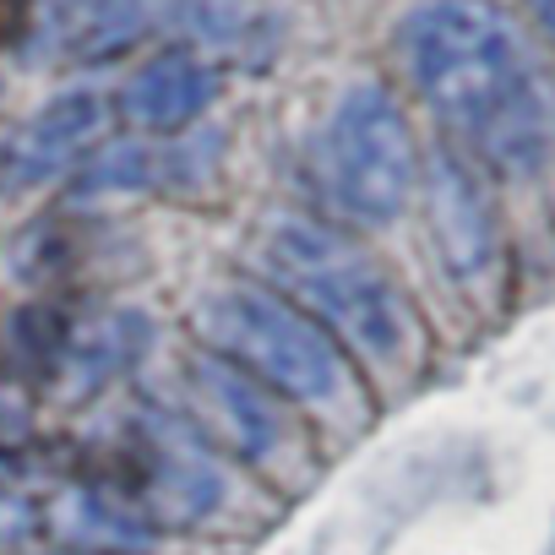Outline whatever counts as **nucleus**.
I'll return each mask as SVG.
<instances>
[{
    "label": "nucleus",
    "mask_w": 555,
    "mask_h": 555,
    "mask_svg": "<svg viewBox=\"0 0 555 555\" xmlns=\"http://www.w3.org/2000/svg\"><path fill=\"white\" fill-rule=\"evenodd\" d=\"M153 23V0H77L66 12V50L77 61H104L137 44Z\"/></svg>",
    "instance_id": "11"
},
{
    "label": "nucleus",
    "mask_w": 555,
    "mask_h": 555,
    "mask_svg": "<svg viewBox=\"0 0 555 555\" xmlns=\"http://www.w3.org/2000/svg\"><path fill=\"white\" fill-rule=\"evenodd\" d=\"M533 17L544 23V34L555 39V0H533Z\"/></svg>",
    "instance_id": "12"
},
{
    "label": "nucleus",
    "mask_w": 555,
    "mask_h": 555,
    "mask_svg": "<svg viewBox=\"0 0 555 555\" xmlns=\"http://www.w3.org/2000/svg\"><path fill=\"white\" fill-rule=\"evenodd\" d=\"M142 485L131 506L153 528H196L223 506V474L218 452L180 420H142Z\"/></svg>",
    "instance_id": "5"
},
{
    "label": "nucleus",
    "mask_w": 555,
    "mask_h": 555,
    "mask_svg": "<svg viewBox=\"0 0 555 555\" xmlns=\"http://www.w3.org/2000/svg\"><path fill=\"white\" fill-rule=\"evenodd\" d=\"M44 522L61 539V550H77V555H147L153 550V522L126 501V490L72 485L50 501Z\"/></svg>",
    "instance_id": "10"
},
{
    "label": "nucleus",
    "mask_w": 555,
    "mask_h": 555,
    "mask_svg": "<svg viewBox=\"0 0 555 555\" xmlns=\"http://www.w3.org/2000/svg\"><path fill=\"white\" fill-rule=\"evenodd\" d=\"M409 82L490 169L533 175L555 153V93L490 0H425L398 34Z\"/></svg>",
    "instance_id": "1"
},
{
    "label": "nucleus",
    "mask_w": 555,
    "mask_h": 555,
    "mask_svg": "<svg viewBox=\"0 0 555 555\" xmlns=\"http://www.w3.org/2000/svg\"><path fill=\"white\" fill-rule=\"evenodd\" d=\"M50 555H77V550H50Z\"/></svg>",
    "instance_id": "13"
},
{
    "label": "nucleus",
    "mask_w": 555,
    "mask_h": 555,
    "mask_svg": "<svg viewBox=\"0 0 555 555\" xmlns=\"http://www.w3.org/2000/svg\"><path fill=\"white\" fill-rule=\"evenodd\" d=\"M218 93V77L202 55L191 50H164L153 55L147 66H137L120 88V115L137 126V131H158V137H175L185 131Z\"/></svg>",
    "instance_id": "8"
},
{
    "label": "nucleus",
    "mask_w": 555,
    "mask_h": 555,
    "mask_svg": "<svg viewBox=\"0 0 555 555\" xmlns=\"http://www.w3.org/2000/svg\"><path fill=\"white\" fill-rule=\"evenodd\" d=\"M196 327L223 365L245 371L278 398L333 403L344 392V349L272 284L212 289L196 306Z\"/></svg>",
    "instance_id": "3"
},
{
    "label": "nucleus",
    "mask_w": 555,
    "mask_h": 555,
    "mask_svg": "<svg viewBox=\"0 0 555 555\" xmlns=\"http://www.w3.org/2000/svg\"><path fill=\"white\" fill-rule=\"evenodd\" d=\"M185 392H191V409H196V436L212 452H229L240 463L278 457V447L289 436L284 409H278V398L267 387H256L245 371L223 365L218 354H196Z\"/></svg>",
    "instance_id": "6"
},
{
    "label": "nucleus",
    "mask_w": 555,
    "mask_h": 555,
    "mask_svg": "<svg viewBox=\"0 0 555 555\" xmlns=\"http://www.w3.org/2000/svg\"><path fill=\"white\" fill-rule=\"evenodd\" d=\"M430 229H436V245H441V256L457 278H479L495 261L490 202H485L479 180L468 175V164H457L447 153L430 169Z\"/></svg>",
    "instance_id": "9"
},
{
    "label": "nucleus",
    "mask_w": 555,
    "mask_h": 555,
    "mask_svg": "<svg viewBox=\"0 0 555 555\" xmlns=\"http://www.w3.org/2000/svg\"><path fill=\"white\" fill-rule=\"evenodd\" d=\"M317 191L349 223H392L420 185V147L403 104L382 82H354L317 131Z\"/></svg>",
    "instance_id": "4"
},
{
    "label": "nucleus",
    "mask_w": 555,
    "mask_h": 555,
    "mask_svg": "<svg viewBox=\"0 0 555 555\" xmlns=\"http://www.w3.org/2000/svg\"><path fill=\"white\" fill-rule=\"evenodd\" d=\"M261 261L272 272V289L289 295L333 344H349L365 360L403 354L409 306L387 267L354 234L311 218H284L272 223Z\"/></svg>",
    "instance_id": "2"
},
{
    "label": "nucleus",
    "mask_w": 555,
    "mask_h": 555,
    "mask_svg": "<svg viewBox=\"0 0 555 555\" xmlns=\"http://www.w3.org/2000/svg\"><path fill=\"white\" fill-rule=\"evenodd\" d=\"M99 137H104V93L66 88L7 137V147H0V185L39 191V185L72 175L77 164H88Z\"/></svg>",
    "instance_id": "7"
}]
</instances>
